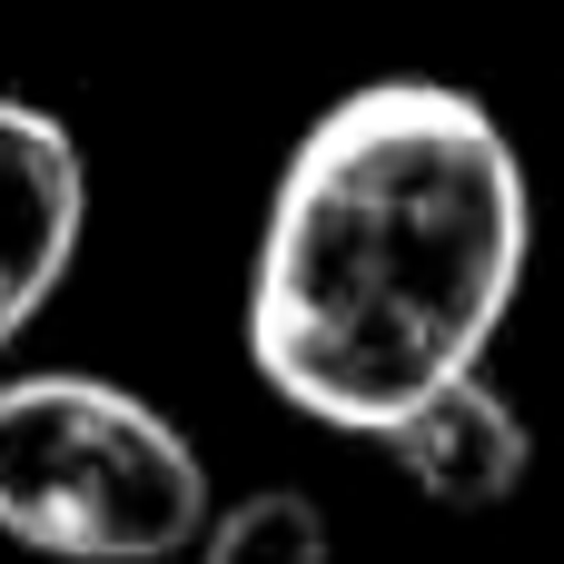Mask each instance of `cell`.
I'll return each instance as SVG.
<instances>
[{
    "mask_svg": "<svg viewBox=\"0 0 564 564\" xmlns=\"http://www.w3.org/2000/svg\"><path fill=\"white\" fill-rule=\"evenodd\" d=\"M535 258L525 159L446 79H367L307 119L248 258V367L337 436H387L486 367Z\"/></svg>",
    "mask_w": 564,
    "mask_h": 564,
    "instance_id": "obj_1",
    "label": "cell"
},
{
    "mask_svg": "<svg viewBox=\"0 0 564 564\" xmlns=\"http://www.w3.org/2000/svg\"><path fill=\"white\" fill-rule=\"evenodd\" d=\"M208 456L109 377L0 387V535L50 564H169L208 525Z\"/></svg>",
    "mask_w": 564,
    "mask_h": 564,
    "instance_id": "obj_2",
    "label": "cell"
},
{
    "mask_svg": "<svg viewBox=\"0 0 564 564\" xmlns=\"http://www.w3.org/2000/svg\"><path fill=\"white\" fill-rule=\"evenodd\" d=\"M89 228V169L79 139L0 89V347H20V327L59 297L69 258Z\"/></svg>",
    "mask_w": 564,
    "mask_h": 564,
    "instance_id": "obj_3",
    "label": "cell"
},
{
    "mask_svg": "<svg viewBox=\"0 0 564 564\" xmlns=\"http://www.w3.org/2000/svg\"><path fill=\"white\" fill-rule=\"evenodd\" d=\"M377 446H387L397 476H406L426 506H446V516H486V506H506V496L535 476V426H525V406H516L486 367H456L446 387H426Z\"/></svg>",
    "mask_w": 564,
    "mask_h": 564,
    "instance_id": "obj_4",
    "label": "cell"
},
{
    "mask_svg": "<svg viewBox=\"0 0 564 564\" xmlns=\"http://www.w3.org/2000/svg\"><path fill=\"white\" fill-rule=\"evenodd\" d=\"M198 564H327L337 555V535H327V516H317V496H297V486H258V496H238V506H208V525H198Z\"/></svg>",
    "mask_w": 564,
    "mask_h": 564,
    "instance_id": "obj_5",
    "label": "cell"
}]
</instances>
